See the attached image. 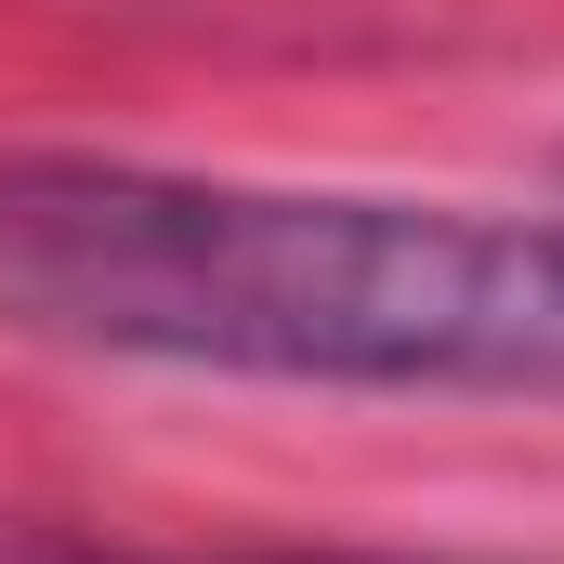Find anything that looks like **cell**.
I'll return each instance as SVG.
<instances>
[{"mask_svg":"<svg viewBox=\"0 0 564 564\" xmlns=\"http://www.w3.org/2000/svg\"><path fill=\"white\" fill-rule=\"evenodd\" d=\"M250 564H368V552H250Z\"/></svg>","mask_w":564,"mask_h":564,"instance_id":"cell-2","label":"cell"},{"mask_svg":"<svg viewBox=\"0 0 564 564\" xmlns=\"http://www.w3.org/2000/svg\"><path fill=\"white\" fill-rule=\"evenodd\" d=\"M0 302L106 355L250 368V381L564 394V224L433 210V197L13 158Z\"/></svg>","mask_w":564,"mask_h":564,"instance_id":"cell-1","label":"cell"}]
</instances>
